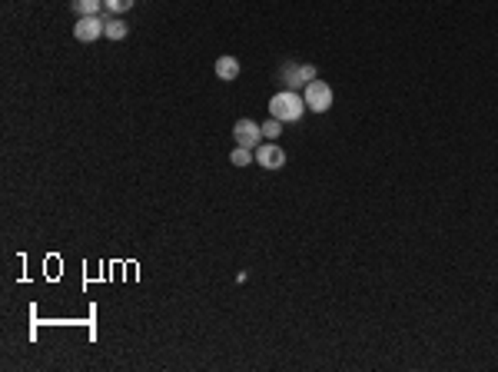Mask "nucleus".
<instances>
[{"mask_svg":"<svg viewBox=\"0 0 498 372\" xmlns=\"http://www.w3.org/2000/svg\"><path fill=\"white\" fill-rule=\"evenodd\" d=\"M309 106L303 100V93L299 90H279L272 100H269V116H276L282 123H296V120H303Z\"/></svg>","mask_w":498,"mask_h":372,"instance_id":"f257e3e1","label":"nucleus"},{"mask_svg":"<svg viewBox=\"0 0 498 372\" xmlns=\"http://www.w3.org/2000/svg\"><path fill=\"white\" fill-rule=\"evenodd\" d=\"M279 80L286 83V90H306L309 83L316 80V67H312V64H296V60H286V67L279 70Z\"/></svg>","mask_w":498,"mask_h":372,"instance_id":"f03ea898","label":"nucleus"},{"mask_svg":"<svg viewBox=\"0 0 498 372\" xmlns=\"http://www.w3.org/2000/svg\"><path fill=\"white\" fill-rule=\"evenodd\" d=\"M106 34V13H93V17H77V24H74V37L80 43H93V40H100Z\"/></svg>","mask_w":498,"mask_h":372,"instance_id":"7ed1b4c3","label":"nucleus"},{"mask_svg":"<svg viewBox=\"0 0 498 372\" xmlns=\"http://www.w3.org/2000/svg\"><path fill=\"white\" fill-rule=\"evenodd\" d=\"M303 100H306V106L312 113H326L332 106V87L326 80H312L306 90H303Z\"/></svg>","mask_w":498,"mask_h":372,"instance_id":"20e7f679","label":"nucleus"},{"mask_svg":"<svg viewBox=\"0 0 498 372\" xmlns=\"http://www.w3.org/2000/svg\"><path fill=\"white\" fill-rule=\"evenodd\" d=\"M256 163L263 170H282L286 167V150H282L276 140L259 143V146H256Z\"/></svg>","mask_w":498,"mask_h":372,"instance_id":"39448f33","label":"nucleus"},{"mask_svg":"<svg viewBox=\"0 0 498 372\" xmlns=\"http://www.w3.org/2000/svg\"><path fill=\"white\" fill-rule=\"evenodd\" d=\"M233 140H236V146L256 150V146H259V140H263V127L243 116V120H236V127H233Z\"/></svg>","mask_w":498,"mask_h":372,"instance_id":"423d86ee","label":"nucleus"},{"mask_svg":"<svg viewBox=\"0 0 498 372\" xmlns=\"http://www.w3.org/2000/svg\"><path fill=\"white\" fill-rule=\"evenodd\" d=\"M216 77H219V80H226V83L240 77V60H236L233 53H223V57L216 60Z\"/></svg>","mask_w":498,"mask_h":372,"instance_id":"0eeeda50","label":"nucleus"},{"mask_svg":"<svg viewBox=\"0 0 498 372\" xmlns=\"http://www.w3.org/2000/svg\"><path fill=\"white\" fill-rule=\"evenodd\" d=\"M70 11L77 13V17H93V13L106 11V7H103V0H74V4H70Z\"/></svg>","mask_w":498,"mask_h":372,"instance_id":"6e6552de","label":"nucleus"},{"mask_svg":"<svg viewBox=\"0 0 498 372\" xmlns=\"http://www.w3.org/2000/svg\"><path fill=\"white\" fill-rule=\"evenodd\" d=\"M127 34H130V27L123 24L120 17H110V13H106V34H103V37H110V40H123Z\"/></svg>","mask_w":498,"mask_h":372,"instance_id":"1a4fd4ad","label":"nucleus"},{"mask_svg":"<svg viewBox=\"0 0 498 372\" xmlns=\"http://www.w3.org/2000/svg\"><path fill=\"white\" fill-rule=\"evenodd\" d=\"M233 167H249V163H256V150H246V146H233Z\"/></svg>","mask_w":498,"mask_h":372,"instance_id":"9d476101","label":"nucleus"},{"mask_svg":"<svg viewBox=\"0 0 498 372\" xmlns=\"http://www.w3.org/2000/svg\"><path fill=\"white\" fill-rule=\"evenodd\" d=\"M282 127H286L282 120H276V116H269L266 123H263V137H266V140H279V137H282Z\"/></svg>","mask_w":498,"mask_h":372,"instance_id":"9b49d317","label":"nucleus"},{"mask_svg":"<svg viewBox=\"0 0 498 372\" xmlns=\"http://www.w3.org/2000/svg\"><path fill=\"white\" fill-rule=\"evenodd\" d=\"M133 4H137V0H103V7H106V13H110V17H120V13H127Z\"/></svg>","mask_w":498,"mask_h":372,"instance_id":"f8f14e48","label":"nucleus"}]
</instances>
